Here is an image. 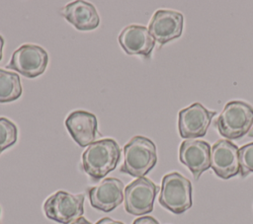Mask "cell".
I'll return each instance as SVG.
<instances>
[{
	"label": "cell",
	"mask_w": 253,
	"mask_h": 224,
	"mask_svg": "<svg viewBox=\"0 0 253 224\" xmlns=\"http://www.w3.org/2000/svg\"><path fill=\"white\" fill-rule=\"evenodd\" d=\"M91 205L101 211L110 212L124 199V184L116 178L104 179L98 186L88 190Z\"/></svg>",
	"instance_id": "obj_12"
},
{
	"label": "cell",
	"mask_w": 253,
	"mask_h": 224,
	"mask_svg": "<svg viewBox=\"0 0 253 224\" xmlns=\"http://www.w3.org/2000/svg\"><path fill=\"white\" fill-rule=\"evenodd\" d=\"M43 211L48 219L61 224H69L82 217L84 195L58 190L46 198L43 203Z\"/></svg>",
	"instance_id": "obj_5"
},
{
	"label": "cell",
	"mask_w": 253,
	"mask_h": 224,
	"mask_svg": "<svg viewBox=\"0 0 253 224\" xmlns=\"http://www.w3.org/2000/svg\"><path fill=\"white\" fill-rule=\"evenodd\" d=\"M179 159L191 171L194 179L199 180L211 167V146L204 140L186 139L180 145Z\"/></svg>",
	"instance_id": "obj_11"
},
{
	"label": "cell",
	"mask_w": 253,
	"mask_h": 224,
	"mask_svg": "<svg viewBox=\"0 0 253 224\" xmlns=\"http://www.w3.org/2000/svg\"><path fill=\"white\" fill-rule=\"evenodd\" d=\"M241 177L253 173V142L241 146L238 150Z\"/></svg>",
	"instance_id": "obj_18"
},
{
	"label": "cell",
	"mask_w": 253,
	"mask_h": 224,
	"mask_svg": "<svg viewBox=\"0 0 253 224\" xmlns=\"http://www.w3.org/2000/svg\"><path fill=\"white\" fill-rule=\"evenodd\" d=\"M214 124L221 136L239 139L253 125V108L242 101H231L224 106Z\"/></svg>",
	"instance_id": "obj_3"
},
{
	"label": "cell",
	"mask_w": 253,
	"mask_h": 224,
	"mask_svg": "<svg viewBox=\"0 0 253 224\" xmlns=\"http://www.w3.org/2000/svg\"><path fill=\"white\" fill-rule=\"evenodd\" d=\"M158 187L147 178H138L128 184L124 192L125 209L131 215H144L153 210Z\"/></svg>",
	"instance_id": "obj_7"
},
{
	"label": "cell",
	"mask_w": 253,
	"mask_h": 224,
	"mask_svg": "<svg viewBox=\"0 0 253 224\" xmlns=\"http://www.w3.org/2000/svg\"><path fill=\"white\" fill-rule=\"evenodd\" d=\"M47 62L48 56L45 49L37 44L25 43L14 51L6 68L27 78H36L45 71Z\"/></svg>",
	"instance_id": "obj_6"
},
{
	"label": "cell",
	"mask_w": 253,
	"mask_h": 224,
	"mask_svg": "<svg viewBox=\"0 0 253 224\" xmlns=\"http://www.w3.org/2000/svg\"><path fill=\"white\" fill-rule=\"evenodd\" d=\"M132 224H159V222L151 216H142L136 218Z\"/></svg>",
	"instance_id": "obj_19"
},
{
	"label": "cell",
	"mask_w": 253,
	"mask_h": 224,
	"mask_svg": "<svg viewBox=\"0 0 253 224\" xmlns=\"http://www.w3.org/2000/svg\"><path fill=\"white\" fill-rule=\"evenodd\" d=\"M118 39L121 47L129 55L149 57L155 45V40L148 28L139 25H129L124 28Z\"/></svg>",
	"instance_id": "obj_14"
},
{
	"label": "cell",
	"mask_w": 253,
	"mask_h": 224,
	"mask_svg": "<svg viewBox=\"0 0 253 224\" xmlns=\"http://www.w3.org/2000/svg\"><path fill=\"white\" fill-rule=\"evenodd\" d=\"M248 135H249L250 137H253V127H252V129L248 132Z\"/></svg>",
	"instance_id": "obj_23"
},
{
	"label": "cell",
	"mask_w": 253,
	"mask_h": 224,
	"mask_svg": "<svg viewBox=\"0 0 253 224\" xmlns=\"http://www.w3.org/2000/svg\"><path fill=\"white\" fill-rule=\"evenodd\" d=\"M22 96L20 76L12 71L0 68V103H10Z\"/></svg>",
	"instance_id": "obj_16"
},
{
	"label": "cell",
	"mask_w": 253,
	"mask_h": 224,
	"mask_svg": "<svg viewBox=\"0 0 253 224\" xmlns=\"http://www.w3.org/2000/svg\"><path fill=\"white\" fill-rule=\"evenodd\" d=\"M18 138L16 124L6 117H0V154L13 146Z\"/></svg>",
	"instance_id": "obj_17"
},
{
	"label": "cell",
	"mask_w": 253,
	"mask_h": 224,
	"mask_svg": "<svg viewBox=\"0 0 253 224\" xmlns=\"http://www.w3.org/2000/svg\"><path fill=\"white\" fill-rule=\"evenodd\" d=\"M73 140L81 147L89 146L98 134V120L94 113L86 111L70 112L64 121Z\"/></svg>",
	"instance_id": "obj_13"
},
{
	"label": "cell",
	"mask_w": 253,
	"mask_h": 224,
	"mask_svg": "<svg viewBox=\"0 0 253 224\" xmlns=\"http://www.w3.org/2000/svg\"><path fill=\"white\" fill-rule=\"evenodd\" d=\"M60 15L78 31H92L100 25L96 8L86 1L78 0L65 5Z\"/></svg>",
	"instance_id": "obj_15"
},
{
	"label": "cell",
	"mask_w": 253,
	"mask_h": 224,
	"mask_svg": "<svg viewBox=\"0 0 253 224\" xmlns=\"http://www.w3.org/2000/svg\"><path fill=\"white\" fill-rule=\"evenodd\" d=\"M159 203L174 214H181L192 206V184L177 172L162 179Z\"/></svg>",
	"instance_id": "obj_4"
},
{
	"label": "cell",
	"mask_w": 253,
	"mask_h": 224,
	"mask_svg": "<svg viewBox=\"0 0 253 224\" xmlns=\"http://www.w3.org/2000/svg\"><path fill=\"white\" fill-rule=\"evenodd\" d=\"M95 224H124L123 222L121 221H116V220H113L109 217H104L102 219H100L99 221H97Z\"/></svg>",
	"instance_id": "obj_20"
},
{
	"label": "cell",
	"mask_w": 253,
	"mask_h": 224,
	"mask_svg": "<svg viewBox=\"0 0 253 224\" xmlns=\"http://www.w3.org/2000/svg\"><path fill=\"white\" fill-rule=\"evenodd\" d=\"M3 47H4V38L0 35V60L2 59V55H3Z\"/></svg>",
	"instance_id": "obj_22"
},
{
	"label": "cell",
	"mask_w": 253,
	"mask_h": 224,
	"mask_svg": "<svg viewBox=\"0 0 253 224\" xmlns=\"http://www.w3.org/2000/svg\"><path fill=\"white\" fill-rule=\"evenodd\" d=\"M184 18L177 11L157 10L148 25V31L154 40L159 44H165L179 37L183 32Z\"/></svg>",
	"instance_id": "obj_10"
},
{
	"label": "cell",
	"mask_w": 253,
	"mask_h": 224,
	"mask_svg": "<svg viewBox=\"0 0 253 224\" xmlns=\"http://www.w3.org/2000/svg\"><path fill=\"white\" fill-rule=\"evenodd\" d=\"M215 112L207 110L203 105L195 103L179 112L178 127L181 137L194 139L206 135Z\"/></svg>",
	"instance_id": "obj_8"
},
{
	"label": "cell",
	"mask_w": 253,
	"mask_h": 224,
	"mask_svg": "<svg viewBox=\"0 0 253 224\" xmlns=\"http://www.w3.org/2000/svg\"><path fill=\"white\" fill-rule=\"evenodd\" d=\"M238 150L226 139H220L211 147V167L217 177L227 180L240 173Z\"/></svg>",
	"instance_id": "obj_9"
},
{
	"label": "cell",
	"mask_w": 253,
	"mask_h": 224,
	"mask_svg": "<svg viewBox=\"0 0 253 224\" xmlns=\"http://www.w3.org/2000/svg\"><path fill=\"white\" fill-rule=\"evenodd\" d=\"M155 144L147 137L133 136L124 147V164L120 171L134 178H142L156 164Z\"/></svg>",
	"instance_id": "obj_2"
},
{
	"label": "cell",
	"mask_w": 253,
	"mask_h": 224,
	"mask_svg": "<svg viewBox=\"0 0 253 224\" xmlns=\"http://www.w3.org/2000/svg\"><path fill=\"white\" fill-rule=\"evenodd\" d=\"M69 224H91V223H90L87 219H85L84 217H80V218H78V219H76V220L70 222Z\"/></svg>",
	"instance_id": "obj_21"
},
{
	"label": "cell",
	"mask_w": 253,
	"mask_h": 224,
	"mask_svg": "<svg viewBox=\"0 0 253 224\" xmlns=\"http://www.w3.org/2000/svg\"><path fill=\"white\" fill-rule=\"evenodd\" d=\"M85 173L99 181L115 170L121 159V148L113 138H103L91 143L82 154Z\"/></svg>",
	"instance_id": "obj_1"
}]
</instances>
